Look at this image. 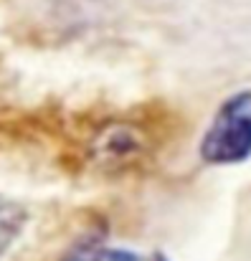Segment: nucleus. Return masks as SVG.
<instances>
[{"mask_svg": "<svg viewBox=\"0 0 251 261\" xmlns=\"http://www.w3.org/2000/svg\"><path fill=\"white\" fill-rule=\"evenodd\" d=\"M64 261H142V256L130 249L107 246L99 241H84V244H77L64 256Z\"/></svg>", "mask_w": 251, "mask_h": 261, "instance_id": "4", "label": "nucleus"}, {"mask_svg": "<svg viewBox=\"0 0 251 261\" xmlns=\"http://www.w3.org/2000/svg\"><path fill=\"white\" fill-rule=\"evenodd\" d=\"M153 261H167V259H165V256H163V254H158V256H155V259H153Z\"/></svg>", "mask_w": 251, "mask_h": 261, "instance_id": "5", "label": "nucleus"}, {"mask_svg": "<svg viewBox=\"0 0 251 261\" xmlns=\"http://www.w3.org/2000/svg\"><path fill=\"white\" fill-rule=\"evenodd\" d=\"M26 223H28V211L18 200H13V198L0 193V259L20 239Z\"/></svg>", "mask_w": 251, "mask_h": 261, "instance_id": "2", "label": "nucleus"}, {"mask_svg": "<svg viewBox=\"0 0 251 261\" xmlns=\"http://www.w3.org/2000/svg\"><path fill=\"white\" fill-rule=\"evenodd\" d=\"M251 158V89L229 96L213 114L203 140L200 160L208 165H239Z\"/></svg>", "mask_w": 251, "mask_h": 261, "instance_id": "1", "label": "nucleus"}, {"mask_svg": "<svg viewBox=\"0 0 251 261\" xmlns=\"http://www.w3.org/2000/svg\"><path fill=\"white\" fill-rule=\"evenodd\" d=\"M96 150L104 163L135 160V155L140 152V137L135 135V129L114 127L112 132H104V137H99Z\"/></svg>", "mask_w": 251, "mask_h": 261, "instance_id": "3", "label": "nucleus"}]
</instances>
